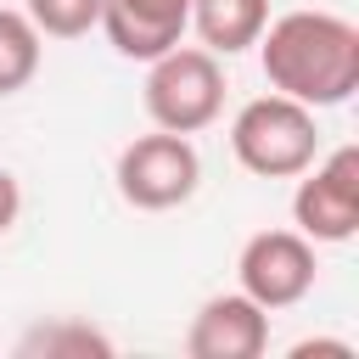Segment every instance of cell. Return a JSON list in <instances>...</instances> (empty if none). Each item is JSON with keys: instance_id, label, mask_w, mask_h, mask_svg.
<instances>
[{"instance_id": "6da1fadb", "label": "cell", "mask_w": 359, "mask_h": 359, "mask_svg": "<svg viewBox=\"0 0 359 359\" xmlns=\"http://www.w3.org/2000/svg\"><path fill=\"white\" fill-rule=\"evenodd\" d=\"M258 62L269 90L303 107H342L359 90V28L337 11H286L264 22Z\"/></svg>"}, {"instance_id": "7a4b0ae2", "label": "cell", "mask_w": 359, "mask_h": 359, "mask_svg": "<svg viewBox=\"0 0 359 359\" xmlns=\"http://www.w3.org/2000/svg\"><path fill=\"white\" fill-rule=\"evenodd\" d=\"M230 151L247 174L258 180H297L314 157H320V123H314V107L269 90V95H252L236 123H230Z\"/></svg>"}, {"instance_id": "3957f363", "label": "cell", "mask_w": 359, "mask_h": 359, "mask_svg": "<svg viewBox=\"0 0 359 359\" xmlns=\"http://www.w3.org/2000/svg\"><path fill=\"white\" fill-rule=\"evenodd\" d=\"M146 67V112L157 129L196 135L224 112V67L208 45H174Z\"/></svg>"}, {"instance_id": "277c9868", "label": "cell", "mask_w": 359, "mask_h": 359, "mask_svg": "<svg viewBox=\"0 0 359 359\" xmlns=\"http://www.w3.org/2000/svg\"><path fill=\"white\" fill-rule=\"evenodd\" d=\"M202 185V157L191 146V135L157 129V135H135L118 151V196L140 213H168L180 202H191Z\"/></svg>"}, {"instance_id": "5b68a950", "label": "cell", "mask_w": 359, "mask_h": 359, "mask_svg": "<svg viewBox=\"0 0 359 359\" xmlns=\"http://www.w3.org/2000/svg\"><path fill=\"white\" fill-rule=\"evenodd\" d=\"M292 224L325 247L359 236V146H337L331 157H314L297 174Z\"/></svg>"}, {"instance_id": "8992f818", "label": "cell", "mask_w": 359, "mask_h": 359, "mask_svg": "<svg viewBox=\"0 0 359 359\" xmlns=\"http://www.w3.org/2000/svg\"><path fill=\"white\" fill-rule=\"evenodd\" d=\"M236 275L258 309H292L314 292V275H320L314 241L303 230H258V236H247Z\"/></svg>"}, {"instance_id": "52a82bcc", "label": "cell", "mask_w": 359, "mask_h": 359, "mask_svg": "<svg viewBox=\"0 0 359 359\" xmlns=\"http://www.w3.org/2000/svg\"><path fill=\"white\" fill-rule=\"evenodd\" d=\"M264 348H269V309H258L247 292L208 297L185 331L191 359H258Z\"/></svg>"}, {"instance_id": "ba28073f", "label": "cell", "mask_w": 359, "mask_h": 359, "mask_svg": "<svg viewBox=\"0 0 359 359\" xmlns=\"http://www.w3.org/2000/svg\"><path fill=\"white\" fill-rule=\"evenodd\" d=\"M101 28L118 56L157 62L191 28V0H101Z\"/></svg>"}, {"instance_id": "9c48e42d", "label": "cell", "mask_w": 359, "mask_h": 359, "mask_svg": "<svg viewBox=\"0 0 359 359\" xmlns=\"http://www.w3.org/2000/svg\"><path fill=\"white\" fill-rule=\"evenodd\" d=\"M269 22V0H191V28L213 56H236L258 45Z\"/></svg>"}, {"instance_id": "30bf717a", "label": "cell", "mask_w": 359, "mask_h": 359, "mask_svg": "<svg viewBox=\"0 0 359 359\" xmlns=\"http://www.w3.org/2000/svg\"><path fill=\"white\" fill-rule=\"evenodd\" d=\"M39 50H45V34L28 22V11L0 6V95L28 90V79L39 73Z\"/></svg>"}, {"instance_id": "8fae6325", "label": "cell", "mask_w": 359, "mask_h": 359, "mask_svg": "<svg viewBox=\"0 0 359 359\" xmlns=\"http://www.w3.org/2000/svg\"><path fill=\"white\" fill-rule=\"evenodd\" d=\"M17 353H45V359H62V353H73V359H107L112 353V337L107 331H95V325H84V320H45V325H34L22 342H17Z\"/></svg>"}, {"instance_id": "7c38bea8", "label": "cell", "mask_w": 359, "mask_h": 359, "mask_svg": "<svg viewBox=\"0 0 359 359\" xmlns=\"http://www.w3.org/2000/svg\"><path fill=\"white\" fill-rule=\"evenodd\" d=\"M22 11L45 39H79L101 28V0H28Z\"/></svg>"}, {"instance_id": "4fadbf2b", "label": "cell", "mask_w": 359, "mask_h": 359, "mask_svg": "<svg viewBox=\"0 0 359 359\" xmlns=\"http://www.w3.org/2000/svg\"><path fill=\"white\" fill-rule=\"evenodd\" d=\"M17 213H22V185H17V174L0 168V236L17 224Z\"/></svg>"}, {"instance_id": "5bb4252c", "label": "cell", "mask_w": 359, "mask_h": 359, "mask_svg": "<svg viewBox=\"0 0 359 359\" xmlns=\"http://www.w3.org/2000/svg\"><path fill=\"white\" fill-rule=\"evenodd\" d=\"M309 353H337V359H353V348H348V342H325V337H320V342H297V348H292V359H309Z\"/></svg>"}]
</instances>
